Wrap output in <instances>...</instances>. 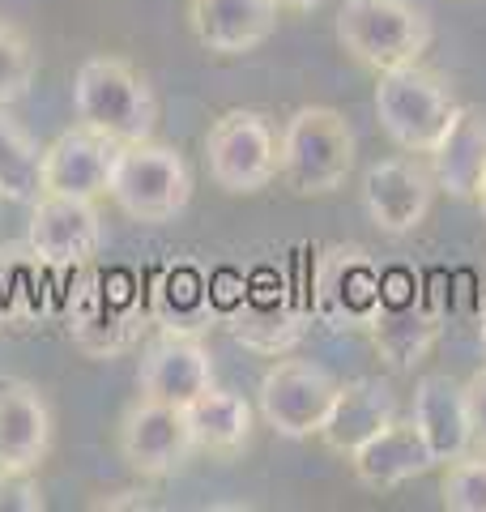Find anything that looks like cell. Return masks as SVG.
Segmentation results:
<instances>
[{
    "instance_id": "cell-1",
    "label": "cell",
    "mask_w": 486,
    "mask_h": 512,
    "mask_svg": "<svg viewBox=\"0 0 486 512\" xmlns=\"http://www.w3.org/2000/svg\"><path fill=\"white\" fill-rule=\"evenodd\" d=\"M73 111L77 124L111 137L116 146L154 137L158 124V99L150 82L128 60L94 56L73 77Z\"/></svg>"
},
{
    "instance_id": "cell-2",
    "label": "cell",
    "mask_w": 486,
    "mask_h": 512,
    "mask_svg": "<svg viewBox=\"0 0 486 512\" xmlns=\"http://www.w3.org/2000/svg\"><path fill=\"white\" fill-rule=\"evenodd\" d=\"M354 171V133L342 111L299 107L278 137V175L299 197H329Z\"/></svg>"
},
{
    "instance_id": "cell-3",
    "label": "cell",
    "mask_w": 486,
    "mask_h": 512,
    "mask_svg": "<svg viewBox=\"0 0 486 512\" xmlns=\"http://www.w3.org/2000/svg\"><path fill=\"white\" fill-rule=\"evenodd\" d=\"M337 43L371 73L418 64L431 47V18L414 0H346L337 9Z\"/></svg>"
},
{
    "instance_id": "cell-4",
    "label": "cell",
    "mask_w": 486,
    "mask_h": 512,
    "mask_svg": "<svg viewBox=\"0 0 486 512\" xmlns=\"http://www.w3.org/2000/svg\"><path fill=\"white\" fill-rule=\"evenodd\" d=\"M457 94L440 73L423 64H401L380 73L376 86V120L384 137L405 154H431L440 146L444 128L457 116Z\"/></svg>"
},
{
    "instance_id": "cell-5",
    "label": "cell",
    "mask_w": 486,
    "mask_h": 512,
    "mask_svg": "<svg viewBox=\"0 0 486 512\" xmlns=\"http://www.w3.org/2000/svg\"><path fill=\"white\" fill-rule=\"evenodd\" d=\"M107 197L116 210L137 222H171L192 197V171L180 150L162 146V141H128L116 150L107 180Z\"/></svg>"
},
{
    "instance_id": "cell-6",
    "label": "cell",
    "mask_w": 486,
    "mask_h": 512,
    "mask_svg": "<svg viewBox=\"0 0 486 512\" xmlns=\"http://www.w3.org/2000/svg\"><path fill=\"white\" fill-rule=\"evenodd\" d=\"M384 303V274L363 244H329L312 269V316L333 333H367Z\"/></svg>"
},
{
    "instance_id": "cell-7",
    "label": "cell",
    "mask_w": 486,
    "mask_h": 512,
    "mask_svg": "<svg viewBox=\"0 0 486 512\" xmlns=\"http://www.w3.org/2000/svg\"><path fill=\"white\" fill-rule=\"evenodd\" d=\"M205 167L226 192H261L278 180V133L261 111H222L205 133Z\"/></svg>"
},
{
    "instance_id": "cell-8",
    "label": "cell",
    "mask_w": 486,
    "mask_h": 512,
    "mask_svg": "<svg viewBox=\"0 0 486 512\" xmlns=\"http://www.w3.org/2000/svg\"><path fill=\"white\" fill-rule=\"evenodd\" d=\"M337 397V380L320 363L278 359L261 380L256 406L261 419L286 440H312Z\"/></svg>"
},
{
    "instance_id": "cell-9",
    "label": "cell",
    "mask_w": 486,
    "mask_h": 512,
    "mask_svg": "<svg viewBox=\"0 0 486 512\" xmlns=\"http://www.w3.org/2000/svg\"><path fill=\"white\" fill-rule=\"evenodd\" d=\"M26 248H30V261L47 265V269L90 265L103 248V218L94 210V201L43 192V197L30 205Z\"/></svg>"
},
{
    "instance_id": "cell-10",
    "label": "cell",
    "mask_w": 486,
    "mask_h": 512,
    "mask_svg": "<svg viewBox=\"0 0 486 512\" xmlns=\"http://www.w3.org/2000/svg\"><path fill=\"white\" fill-rule=\"evenodd\" d=\"M197 453L192 431L180 406L150 402L137 397L120 419V457L145 478H167L188 466V457Z\"/></svg>"
},
{
    "instance_id": "cell-11",
    "label": "cell",
    "mask_w": 486,
    "mask_h": 512,
    "mask_svg": "<svg viewBox=\"0 0 486 512\" xmlns=\"http://www.w3.org/2000/svg\"><path fill=\"white\" fill-rule=\"evenodd\" d=\"M145 325H150V312H141L133 295L111 291L99 278H86L81 291L69 299V338L77 342V350H86L94 359L133 350Z\"/></svg>"
},
{
    "instance_id": "cell-12",
    "label": "cell",
    "mask_w": 486,
    "mask_h": 512,
    "mask_svg": "<svg viewBox=\"0 0 486 512\" xmlns=\"http://www.w3.org/2000/svg\"><path fill=\"white\" fill-rule=\"evenodd\" d=\"M440 320H444L440 299L431 291H414V286H397L393 291V286H384V303L367 333L393 372H410L440 338Z\"/></svg>"
},
{
    "instance_id": "cell-13",
    "label": "cell",
    "mask_w": 486,
    "mask_h": 512,
    "mask_svg": "<svg viewBox=\"0 0 486 512\" xmlns=\"http://www.w3.org/2000/svg\"><path fill=\"white\" fill-rule=\"evenodd\" d=\"M214 389V355L192 333H162L158 342L145 346L137 367V393L150 402L188 406L192 397Z\"/></svg>"
},
{
    "instance_id": "cell-14",
    "label": "cell",
    "mask_w": 486,
    "mask_h": 512,
    "mask_svg": "<svg viewBox=\"0 0 486 512\" xmlns=\"http://www.w3.org/2000/svg\"><path fill=\"white\" fill-rule=\"evenodd\" d=\"M431 197H435V175L431 167L414 163V158H384V163L367 167L363 175L367 218L384 235H410L423 227Z\"/></svg>"
},
{
    "instance_id": "cell-15",
    "label": "cell",
    "mask_w": 486,
    "mask_h": 512,
    "mask_svg": "<svg viewBox=\"0 0 486 512\" xmlns=\"http://www.w3.org/2000/svg\"><path fill=\"white\" fill-rule=\"evenodd\" d=\"M116 141L94 133L86 124H73L43 150V192L56 197H81L99 201L107 197L111 163H116Z\"/></svg>"
},
{
    "instance_id": "cell-16",
    "label": "cell",
    "mask_w": 486,
    "mask_h": 512,
    "mask_svg": "<svg viewBox=\"0 0 486 512\" xmlns=\"http://www.w3.org/2000/svg\"><path fill=\"white\" fill-rule=\"evenodd\" d=\"M397 419V393L388 380L376 376H359V380H346L337 384V397L329 414L320 423V444L333 448V453L350 457L359 444H367L376 431H384L388 423Z\"/></svg>"
},
{
    "instance_id": "cell-17",
    "label": "cell",
    "mask_w": 486,
    "mask_h": 512,
    "mask_svg": "<svg viewBox=\"0 0 486 512\" xmlns=\"http://www.w3.org/2000/svg\"><path fill=\"white\" fill-rule=\"evenodd\" d=\"M278 0H188V22L201 47L218 56H243L278 30Z\"/></svg>"
},
{
    "instance_id": "cell-18",
    "label": "cell",
    "mask_w": 486,
    "mask_h": 512,
    "mask_svg": "<svg viewBox=\"0 0 486 512\" xmlns=\"http://www.w3.org/2000/svg\"><path fill=\"white\" fill-rule=\"evenodd\" d=\"M52 448V410L30 380H0V470H39Z\"/></svg>"
},
{
    "instance_id": "cell-19",
    "label": "cell",
    "mask_w": 486,
    "mask_h": 512,
    "mask_svg": "<svg viewBox=\"0 0 486 512\" xmlns=\"http://www.w3.org/2000/svg\"><path fill=\"white\" fill-rule=\"evenodd\" d=\"M354 478L367 487V491H393L401 483H410V478L427 474L435 466V453L431 444L423 440V431L410 423L393 419L384 431H376L367 444H359L354 453L346 457Z\"/></svg>"
},
{
    "instance_id": "cell-20",
    "label": "cell",
    "mask_w": 486,
    "mask_h": 512,
    "mask_svg": "<svg viewBox=\"0 0 486 512\" xmlns=\"http://www.w3.org/2000/svg\"><path fill=\"white\" fill-rule=\"evenodd\" d=\"M431 175L435 188L457 201H474L486 180V111L482 107H457V116L444 128L440 146L431 150Z\"/></svg>"
},
{
    "instance_id": "cell-21",
    "label": "cell",
    "mask_w": 486,
    "mask_h": 512,
    "mask_svg": "<svg viewBox=\"0 0 486 512\" xmlns=\"http://www.w3.org/2000/svg\"><path fill=\"white\" fill-rule=\"evenodd\" d=\"M226 329L256 355H286L307 333V312L286 291H252L226 312Z\"/></svg>"
},
{
    "instance_id": "cell-22",
    "label": "cell",
    "mask_w": 486,
    "mask_h": 512,
    "mask_svg": "<svg viewBox=\"0 0 486 512\" xmlns=\"http://www.w3.org/2000/svg\"><path fill=\"white\" fill-rule=\"evenodd\" d=\"M414 427L423 431V440L431 444L435 466H448L461 453L474 448V431H469V406L465 389L448 376H423L414 384Z\"/></svg>"
},
{
    "instance_id": "cell-23",
    "label": "cell",
    "mask_w": 486,
    "mask_h": 512,
    "mask_svg": "<svg viewBox=\"0 0 486 512\" xmlns=\"http://www.w3.org/2000/svg\"><path fill=\"white\" fill-rule=\"evenodd\" d=\"M150 325H158L162 333H201L214 325V291H209V278L197 265H171L162 269L150 286Z\"/></svg>"
},
{
    "instance_id": "cell-24",
    "label": "cell",
    "mask_w": 486,
    "mask_h": 512,
    "mask_svg": "<svg viewBox=\"0 0 486 512\" xmlns=\"http://www.w3.org/2000/svg\"><path fill=\"white\" fill-rule=\"evenodd\" d=\"M192 444L209 457H235L252 440V406L231 389H205L184 406Z\"/></svg>"
},
{
    "instance_id": "cell-25",
    "label": "cell",
    "mask_w": 486,
    "mask_h": 512,
    "mask_svg": "<svg viewBox=\"0 0 486 512\" xmlns=\"http://www.w3.org/2000/svg\"><path fill=\"white\" fill-rule=\"evenodd\" d=\"M0 197L18 205H35L43 197V150L9 116V107H0Z\"/></svg>"
},
{
    "instance_id": "cell-26",
    "label": "cell",
    "mask_w": 486,
    "mask_h": 512,
    "mask_svg": "<svg viewBox=\"0 0 486 512\" xmlns=\"http://www.w3.org/2000/svg\"><path fill=\"white\" fill-rule=\"evenodd\" d=\"M35 82V52L13 22H0V107H13Z\"/></svg>"
},
{
    "instance_id": "cell-27",
    "label": "cell",
    "mask_w": 486,
    "mask_h": 512,
    "mask_svg": "<svg viewBox=\"0 0 486 512\" xmlns=\"http://www.w3.org/2000/svg\"><path fill=\"white\" fill-rule=\"evenodd\" d=\"M440 495L448 512H486V453H461L448 461Z\"/></svg>"
},
{
    "instance_id": "cell-28",
    "label": "cell",
    "mask_w": 486,
    "mask_h": 512,
    "mask_svg": "<svg viewBox=\"0 0 486 512\" xmlns=\"http://www.w3.org/2000/svg\"><path fill=\"white\" fill-rule=\"evenodd\" d=\"M43 487L35 470H0V512H43Z\"/></svg>"
},
{
    "instance_id": "cell-29",
    "label": "cell",
    "mask_w": 486,
    "mask_h": 512,
    "mask_svg": "<svg viewBox=\"0 0 486 512\" xmlns=\"http://www.w3.org/2000/svg\"><path fill=\"white\" fill-rule=\"evenodd\" d=\"M465 406H469V431H474V448L486 453V367H478L465 384Z\"/></svg>"
},
{
    "instance_id": "cell-30",
    "label": "cell",
    "mask_w": 486,
    "mask_h": 512,
    "mask_svg": "<svg viewBox=\"0 0 486 512\" xmlns=\"http://www.w3.org/2000/svg\"><path fill=\"white\" fill-rule=\"evenodd\" d=\"M94 508L99 512H141V508H154L150 500V491H116V495H107V500H94Z\"/></svg>"
},
{
    "instance_id": "cell-31",
    "label": "cell",
    "mask_w": 486,
    "mask_h": 512,
    "mask_svg": "<svg viewBox=\"0 0 486 512\" xmlns=\"http://www.w3.org/2000/svg\"><path fill=\"white\" fill-rule=\"evenodd\" d=\"M282 9H290V13H312V9H320L324 0H278Z\"/></svg>"
},
{
    "instance_id": "cell-32",
    "label": "cell",
    "mask_w": 486,
    "mask_h": 512,
    "mask_svg": "<svg viewBox=\"0 0 486 512\" xmlns=\"http://www.w3.org/2000/svg\"><path fill=\"white\" fill-rule=\"evenodd\" d=\"M474 201H478V210H482V222H486V180H482V188H478V197H474Z\"/></svg>"
},
{
    "instance_id": "cell-33",
    "label": "cell",
    "mask_w": 486,
    "mask_h": 512,
    "mask_svg": "<svg viewBox=\"0 0 486 512\" xmlns=\"http://www.w3.org/2000/svg\"><path fill=\"white\" fill-rule=\"evenodd\" d=\"M478 333H482V350H486V299H482V325H478Z\"/></svg>"
},
{
    "instance_id": "cell-34",
    "label": "cell",
    "mask_w": 486,
    "mask_h": 512,
    "mask_svg": "<svg viewBox=\"0 0 486 512\" xmlns=\"http://www.w3.org/2000/svg\"><path fill=\"white\" fill-rule=\"evenodd\" d=\"M0 201H5V197H0Z\"/></svg>"
}]
</instances>
